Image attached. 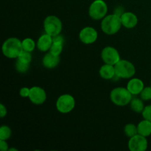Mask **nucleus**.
<instances>
[{
    "label": "nucleus",
    "instance_id": "obj_18",
    "mask_svg": "<svg viewBox=\"0 0 151 151\" xmlns=\"http://www.w3.org/2000/svg\"><path fill=\"white\" fill-rule=\"evenodd\" d=\"M138 134L145 137H148L151 135V122L143 119L137 125Z\"/></svg>",
    "mask_w": 151,
    "mask_h": 151
},
{
    "label": "nucleus",
    "instance_id": "obj_9",
    "mask_svg": "<svg viewBox=\"0 0 151 151\" xmlns=\"http://www.w3.org/2000/svg\"><path fill=\"white\" fill-rule=\"evenodd\" d=\"M128 147L131 151H145L148 147L147 137L140 134H137L130 138L128 142Z\"/></svg>",
    "mask_w": 151,
    "mask_h": 151
},
{
    "label": "nucleus",
    "instance_id": "obj_26",
    "mask_svg": "<svg viewBox=\"0 0 151 151\" xmlns=\"http://www.w3.org/2000/svg\"><path fill=\"white\" fill-rule=\"evenodd\" d=\"M142 115L143 119L151 122V105L145 106L144 110L142 112Z\"/></svg>",
    "mask_w": 151,
    "mask_h": 151
},
{
    "label": "nucleus",
    "instance_id": "obj_3",
    "mask_svg": "<svg viewBox=\"0 0 151 151\" xmlns=\"http://www.w3.org/2000/svg\"><path fill=\"white\" fill-rule=\"evenodd\" d=\"M132 98V94L128 91V88L124 87H116L112 89L110 93L111 101L116 106L123 107L128 106Z\"/></svg>",
    "mask_w": 151,
    "mask_h": 151
},
{
    "label": "nucleus",
    "instance_id": "obj_27",
    "mask_svg": "<svg viewBox=\"0 0 151 151\" xmlns=\"http://www.w3.org/2000/svg\"><path fill=\"white\" fill-rule=\"evenodd\" d=\"M29 91H30V88H28V87H22L19 90V95L22 97L26 98V97H29Z\"/></svg>",
    "mask_w": 151,
    "mask_h": 151
},
{
    "label": "nucleus",
    "instance_id": "obj_24",
    "mask_svg": "<svg viewBox=\"0 0 151 151\" xmlns=\"http://www.w3.org/2000/svg\"><path fill=\"white\" fill-rule=\"evenodd\" d=\"M16 59H19V60L24 62V63H30L31 61H32V55H31V52H29L22 50V52L20 53L19 57Z\"/></svg>",
    "mask_w": 151,
    "mask_h": 151
},
{
    "label": "nucleus",
    "instance_id": "obj_29",
    "mask_svg": "<svg viewBox=\"0 0 151 151\" xmlns=\"http://www.w3.org/2000/svg\"><path fill=\"white\" fill-rule=\"evenodd\" d=\"M7 114V110L6 106L4 104L1 103L0 104V117L4 118V116H6Z\"/></svg>",
    "mask_w": 151,
    "mask_h": 151
},
{
    "label": "nucleus",
    "instance_id": "obj_17",
    "mask_svg": "<svg viewBox=\"0 0 151 151\" xmlns=\"http://www.w3.org/2000/svg\"><path fill=\"white\" fill-rule=\"evenodd\" d=\"M99 75L104 80H111L116 76L115 68L114 65L105 63L100 67L99 70Z\"/></svg>",
    "mask_w": 151,
    "mask_h": 151
},
{
    "label": "nucleus",
    "instance_id": "obj_11",
    "mask_svg": "<svg viewBox=\"0 0 151 151\" xmlns=\"http://www.w3.org/2000/svg\"><path fill=\"white\" fill-rule=\"evenodd\" d=\"M98 38L97 31L92 27H85L79 32V39L83 44H91Z\"/></svg>",
    "mask_w": 151,
    "mask_h": 151
},
{
    "label": "nucleus",
    "instance_id": "obj_12",
    "mask_svg": "<svg viewBox=\"0 0 151 151\" xmlns=\"http://www.w3.org/2000/svg\"><path fill=\"white\" fill-rule=\"evenodd\" d=\"M122 26L126 29H133L138 24V18L132 12H124L120 16Z\"/></svg>",
    "mask_w": 151,
    "mask_h": 151
},
{
    "label": "nucleus",
    "instance_id": "obj_20",
    "mask_svg": "<svg viewBox=\"0 0 151 151\" xmlns=\"http://www.w3.org/2000/svg\"><path fill=\"white\" fill-rule=\"evenodd\" d=\"M22 45L23 50L29 52H32V51H34L35 47H36L35 41L31 38H26L22 40Z\"/></svg>",
    "mask_w": 151,
    "mask_h": 151
},
{
    "label": "nucleus",
    "instance_id": "obj_6",
    "mask_svg": "<svg viewBox=\"0 0 151 151\" xmlns=\"http://www.w3.org/2000/svg\"><path fill=\"white\" fill-rule=\"evenodd\" d=\"M107 13L108 5L104 0H94L90 4L88 15L93 20H102Z\"/></svg>",
    "mask_w": 151,
    "mask_h": 151
},
{
    "label": "nucleus",
    "instance_id": "obj_7",
    "mask_svg": "<svg viewBox=\"0 0 151 151\" xmlns=\"http://www.w3.org/2000/svg\"><path fill=\"white\" fill-rule=\"evenodd\" d=\"M56 109L61 114H68L75 107V100L72 95L64 94L59 96L56 100Z\"/></svg>",
    "mask_w": 151,
    "mask_h": 151
},
{
    "label": "nucleus",
    "instance_id": "obj_14",
    "mask_svg": "<svg viewBox=\"0 0 151 151\" xmlns=\"http://www.w3.org/2000/svg\"><path fill=\"white\" fill-rule=\"evenodd\" d=\"M53 39L52 36L50 35L47 33H44L41 35L38 38L36 43V47L39 51L46 52L47 51H50V48L52 44Z\"/></svg>",
    "mask_w": 151,
    "mask_h": 151
},
{
    "label": "nucleus",
    "instance_id": "obj_10",
    "mask_svg": "<svg viewBox=\"0 0 151 151\" xmlns=\"http://www.w3.org/2000/svg\"><path fill=\"white\" fill-rule=\"evenodd\" d=\"M29 100L32 103L36 106H40L45 103L47 100V95L45 90L41 87L35 86L30 88L29 95L28 97Z\"/></svg>",
    "mask_w": 151,
    "mask_h": 151
},
{
    "label": "nucleus",
    "instance_id": "obj_28",
    "mask_svg": "<svg viewBox=\"0 0 151 151\" xmlns=\"http://www.w3.org/2000/svg\"><path fill=\"white\" fill-rule=\"evenodd\" d=\"M0 150L1 151H8L9 145L6 140H0Z\"/></svg>",
    "mask_w": 151,
    "mask_h": 151
},
{
    "label": "nucleus",
    "instance_id": "obj_1",
    "mask_svg": "<svg viewBox=\"0 0 151 151\" xmlns=\"http://www.w3.org/2000/svg\"><path fill=\"white\" fill-rule=\"evenodd\" d=\"M23 50L22 41L16 37H10L4 41L1 46L3 55L9 59H16Z\"/></svg>",
    "mask_w": 151,
    "mask_h": 151
},
{
    "label": "nucleus",
    "instance_id": "obj_16",
    "mask_svg": "<svg viewBox=\"0 0 151 151\" xmlns=\"http://www.w3.org/2000/svg\"><path fill=\"white\" fill-rule=\"evenodd\" d=\"M53 42L50 51L52 54L56 55H60L63 50V44H64L65 40L64 38L60 34L52 37Z\"/></svg>",
    "mask_w": 151,
    "mask_h": 151
},
{
    "label": "nucleus",
    "instance_id": "obj_19",
    "mask_svg": "<svg viewBox=\"0 0 151 151\" xmlns=\"http://www.w3.org/2000/svg\"><path fill=\"white\" fill-rule=\"evenodd\" d=\"M130 106H131V110L137 114L142 113L145 108L143 100L141 98H137V97L132 98L130 103Z\"/></svg>",
    "mask_w": 151,
    "mask_h": 151
},
{
    "label": "nucleus",
    "instance_id": "obj_2",
    "mask_svg": "<svg viewBox=\"0 0 151 151\" xmlns=\"http://www.w3.org/2000/svg\"><path fill=\"white\" fill-rule=\"evenodd\" d=\"M120 16L115 14H109L105 16L101 21V29L105 34L109 35H115L122 27Z\"/></svg>",
    "mask_w": 151,
    "mask_h": 151
},
{
    "label": "nucleus",
    "instance_id": "obj_22",
    "mask_svg": "<svg viewBox=\"0 0 151 151\" xmlns=\"http://www.w3.org/2000/svg\"><path fill=\"white\" fill-rule=\"evenodd\" d=\"M30 66V63H27L16 59V62L15 63V69L19 73H26L28 72Z\"/></svg>",
    "mask_w": 151,
    "mask_h": 151
},
{
    "label": "nucleus",
    "instance_id": "obj_21",
    "mask_svg": "<svg viewBox=\"0 0 151 151\" xmlns=\"http://www.w3.org/2000/svg\"><path fill=\"white\" fill-rule=\"evenodd\" d=\"M124 133L125 136L128 138L134 137L135 135L138 134V130H137V125L133 123H128L125 125L124 127Z\"/></svg>",
    "mask_w": 151,
    "mask_h": 151
},
{
    "label": "nucleus",
    "instance_id": "obj_25",
    "mask_svg": "<svg viewBox=\"0 0 151 151\" xmlns=\"http://www.w3.org/2000/svg\"><path fill=\"white\" fill-rule=\"evenodd\" d=\"M140 98L143 101H149L151 100V86H145L140 93Z\"/></svg>",
    "mask_w": 151,
    "mask_h": 151
},
{
    "label": "nucleus",
    "instance_id": "obj_30",
    "mask_svg": "<svg viewBox=\"0 0 151 151\" xmlns=\"http://www.w3.org/2000/svg\"><path fill=\"white\" fill-rule=\"evenodd\" d=\"M150 86H151V82H150Z\"/></svg>",
    "mask_w": 151,
    "mask_h": 151
},
{
    "label": "nucleus",
    "instance_id": "obj_23",
    "mask_svg": "<svg viewBox=\"0 0 151 151\" xmlns=\"http://www.w3.org/2000/svg\"><path fill=\"white\" fill-rule=\"evenodd\" d=\"M12 135V131L7 125H1L0 128V140H6L10 138Z\"/></svg>",
    "mask_w": 151,
    "mask_h": 151
},
{
    "label": "nucleus",
    "instance_id": "obj_13",
    "mask_svg": "<svg viewBox=\"0 0 151 151\" xmlns=\"http://www.w3.org/2000/svg\"><path fill=\"white\" fill-rule=\"evenodd\" d=\"M126 88L132 94L133 96L139 95L145 88V84L144 82L139 78H132L127 83Z\"/></svg>",
    "mask_w": 151,
    "mask_h": 151
},
{
    "label": "nucleus",
    "instance_id": "obj_5",
    "mask_svg": "<svg viewBox=\"0 0 151 151\" xmlns=\"http://www.w3.org/2000/svg\"><path fill=\"white\" fill-rule=\"evenodd\" d=\"M44 29L46 33L54 37L60 34L63 29V24L58 16L50 15L44 19Z\"/></svg>",
    "mask_w": 151,
    "mask_h": 151
},
{
    "label": "nucleus",
    "instance_id": "obj_15",
    "mask_svg": "<svg viewBox=\"0 0 151 151\" xmlns=\"http://www.w3.org/2000/svg\"><path fill=\"white\" fill-rule=\"evenodd\" d=\"M60 61V55H56L50 52L45 54L42 58V64L46 69H52L58 66Z\"/></svg>",
    "mask_w": 151,
    "mask_h": 151
},
{
    "label": "nucleus",
    "instance_id": "obj_8",
    "mask_svg": "<svg viewBox=\"0 0 151 151\" xmlns=\"http://www.w3.org/2000/svg\"><path fill=\"white\" fill-rule=\"evenodd\" d=\"M101 58L105 63L114 66L121 60L120 55L118 50L111 46H107L102 50Z\"/></svg>",
    "mask_w": 151,
    "mask_h": 151
},
{
    "label": "nucleus",
    "instance_id": "obj_4",
    "mask_svg": "<svg viewBox=\"0 0 151 151\" xmlns=\"http://www.w3.org/2000/svg\"><path fill=\"white\" fill-rule=\"evenodd\" d=\"M116 76L122 79H131L136 74V67L128 60H120L114 65Z\"/></svg>",
    "mask_w": 151,
    "mask_h": 151
}]
</instances>
